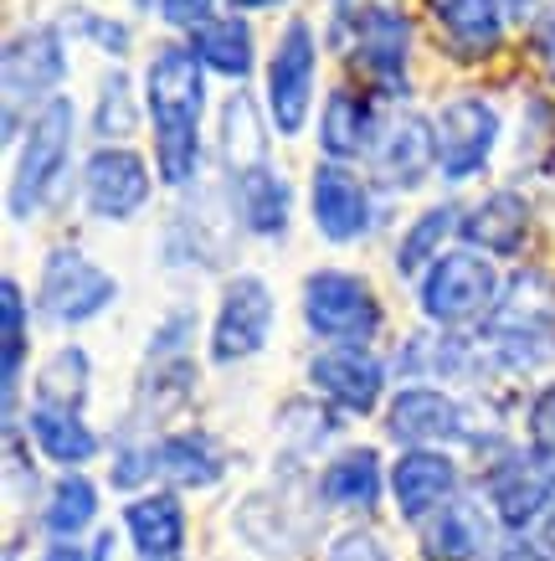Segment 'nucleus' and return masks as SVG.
<instances>
[{"mask_svg": "<svg viewBox=\"0 0 555 561\" xmlns=\"http://www.w3.org/2000/svg\"><path fill=\"white\" fill-rule=\"evenodd\" d=\"M144 103L154 124V171L165 186H190L201 165L206 83L190 47H160L144 68Z\"/></svg>", "mask_w": 555, "mask_h": 561, "instance_id": "f257e3e1", "label": "nucleus"}, {"mask_svg": "<svg viewBox=\"0 0 555 561\" xmlns=\"http://www.w3.org/2000/svg\"><path fill=\"white\" fill-rule=\"evenodd\" d=\"M68 154H72V103L51 99L26 124V145H21L16 171H11V191H5L11 217L26 221L42 211V202L57 191L62 171H68Z\"/></svg>", "mask_w": 555, "mask_h": 561, "instance_id": "f03ea898", "label": "nucleus"}, {"mask_svg": "<svg viewBox=\"0 0 555 561\" xmlns=\"http://www.w3.org/2000/svg\"><path fill=\"white\" fill-rule=\"evenodd\" d=\"M0 78H5V139H16L21 129V103H42L62 99L57 88L68 78V47H62V32L57 26H32V32H16L5 42V57H0Z\"/></svg>", "mask_w": 555, "mask_h": 561, "instance_id": "7ed1b4c3", "label": "nucleus"}, {"mask_svg": "<svg viewBox=\"0 0 555 561\" xmlns=\"http://www.w3.org/2000/svg\"><path fill=\"white\" fill-rule=\"evenodd\" d=\"M555 335V294L540 273H520L488 314V351L505 366H535Z\"/></svg>", "mask_w": 555, "mask_h": 561, "instance_id": "20e7f679", "label": "nucleus"}, {"mask_svg": "<svg viewBox=\"0 0 555 561\" xmlns=\"http://www.w3.org/2000/svg\"><path fill=\"white\" fill-rule=\"evenodd\" d=\"M303 320L320 341L366 345L381 330V299L370 294L366 278L339 268H320L303 278Z\"/></svg>", "mask_w": 555, "mask_h": 561, "instance_id": "39448f33", "label": "nucleus"}, {"mask_svg": "<svg viewBox=\"0 0 555 561\" xmlns=\"http://www.w3.org/2000/svg\"><path fill=\"white\" fill-rule=\"evenodd\" d=\"M494 305H499V273L484 253H442L421 273V314L432 324L458 330L494 314Z\"/></svg>", "mask_w": 555, "mask_h": 561, "instance_id": "423d86ee", "label": "nucleus"}, {"mask_svg": "<svg viewBox=\"0 0 555 561\" xmlns=\"http://www.w3.org/2000/svg\"><path fill=\"white\" fill-rule=\"evenodd\" d=\"M335 42L350 51L360 78L381 88V93H406V62H412V21L402 5H381L366 16L335 26Z\"/></svg>", "mask_w": 555, "mask_h": 561, "instance_id": "0eeeda50", "label": "nucleus"}, {"mask_svg": "<svg viewBox=\"0 0 555 561\" xmlns=\"http://www.w3.org/2000/svg\"><path fill=\"white\" fill-rule=\"evenodd\" d=\"M484 494L509 530H524L530 520H540L555 505V448L551 443H530V448L505 454L488 469Z\"/></svg>", "mask_w": 555, "mask_h": 561, "instance_id": "6e6552de", "label": "nucleus"}, {"mask_svg": "<svg viewBox=\"0 0 555 561\" xmlns=\"http://www.w3.org/2000/svg\"><path fill=\"white\" fill-rule=\"evenodd\" d=\"M314 72H320V51H314V26L309 21H288L268 62V114L278 135H299L314 103Z\"/></svg>", "mask_w": 555, "mask_h": 561, "instance_id": "1a4fd4ad", "label": "nucleus"}, {"mask_svg": "<svg viewBox=\"0 0 555 561\" xmlns=\"http://www.w3.org/2000/svg\"><path fill=\"white\" fill-rule=\"evenodd\" d=\"M36 294H42V309H47L57 324H88L114 305L118 284H114V273H103L88 253L57 248V253H47V263H42V289Z\"/></svg>", "mask_w": 555, "mask_h": 561, "instance_id": "9d476101", "label": "nucleus"}, {"mask_svg": "<svg viewBox=\"0 0 555 561\" xmlns=\"http://www.w3.org/2000/svg\"><path fill=\"white\" fill-rule=\"evenodd\" d=\"M273 289L257 273H236L232 284L221 289V309L211 324V360L232 366V360L257 356L273 335Z\"/></svg>", "mask_w": 555, "mask_h": 561, "instance_id": "9b49d317", "label": "nucleus"}, {"mask_svg": "<svg viewBox=\"0 0 555 561\" xmlns=\"http://www.w3.org/2000/svg\"><path fill=\"white\" fill-rule=\"evenodd\" d=\"M150 165H144V154L124 150V145H103V150L88 154L83 165V202L93 217L103 221H129L144 211L150 202Z\"/></svg>", "mask_w": 555, "mask_h": 561, "instance_id": "f8f14e48", "label": "nucleus"}, {"mask_svg": "<svg viewBox=\"0 0 555 561\" xmlns=\"http://www.w3.org/2000/svg\"><path fill=\"white\" fill-rule=\"evenodd\" d=\"M438 171L448 181H469L484 171L488 150L499 145V114L488 99H453L438 108Z\"/></svg>", "mask_w": 555, "mask_h": 561, "instance_id": "ddd939ff", "label": "nucleus"}, {"mask_svg": "<svg viewBox=\"0 0 555 561\" xmlns=\"http://www.w3.org/2000/svg\"><path fill=\"white\" fill-rule=\"evenodd\" d=\"M370 165H375V181L386 191H417L438 165V129H432V119H421V114L386 119L375 145H370Z\"/></svg>", "mask_w": 555, "mask_h": 561, "instance_id": "4468645a", "label": "nucleus"}, {"mask_svg": "<svg viewBox=\"0 0 555 561\" xmlns=\"http://www.w3.org/2000/svg\"><path fill=\"white\" fill-rule=\"evenodd\" d=\"M309 206H314V227H320L329 242H360L370 232V191L366 181L335 160L314 165V181H309Z\"/></svg>", "mask_w": 555, "mask_h": 561, "instance_id": "2eb2a0df", "label": "nucleus"}, {"mask_svg": "<svg viewBox=\"0 0 555 561\" xmlns=\"http://www.w3.org/2000/svg\"><path fill=\"white\" fill-rule=\"evenodd\" d=\"M309 381L314 391H324L335 408L345 412H370L381 402V387H386V366L370 356L366 345H335V351H320L309 360Z\"/></svg>", "mask_w": 555, "mask_h": 561, "instance_id": "dca6fc26", "label": "nucleus"}, {"mask_svg": "<svg viewBox=\"0 0 555 561\" xmlns=\"http://www.w3.org/2000/svg\"><path fill=\"white\" fill-rule=\"evenodd\" d=\"M386 433L406 448H432V443L463 438V408L438 387H406L386 408Z\"/></svg>", "mask_w": 555, "mask_h": 561, "instance_id": "f3484780", "label": "nucleus"}, {"mask_svg": "<svg viewBox=\"0 0 555 561\" xmlns=\"http://www.w3.org/2000/svg\"><path fill=\"white\" fill-rule=\"evenodd\" d=\"M391 494H396V511L406 520L438 515L458 494V463L438 448H406L396 469H391Z\"/></svg>", "mask_w": 555, "mask_h": 561, "instance_id": "a211bd4d", "label": "nucleus"}, {"mask_svg": "<svg viewBox=\"0 0 555 561\" xmlns=\"http://www.w3.org/2000/svg\"><path fill=\"white\" fill-rule=\"evenodd\" d=\"M458 232L478 248V253H499V257H514L530 238V202L520 191H488L478 206L463 211Z\"/></svg>", "mask_w": 555, "mask_h": 561, "instance_id": "6ab92c4d", "label": "nucleus"}, {"mask_svg": "<svg viewBox=\"0 0 555 561\" xmlns=\"http://www.w3.org/2000/svg\"><path fill=\"white\" fill-rule=\"evenodd\" d=\"M421 551L432 561H484L494 551V520L478 500H448L421 536Z\"/></svg>", "mask_w": 555, "mask_h": 561, "instance_id": "aec40b11", "label": "nucleus"}, {"mask_svg": "<svg viewBox=\"0 0 555 561\" xmlns=\"http://www.w3.org/2000/svg\"><path fill=\"white\" fill-rule=\"evenodd\" d=\"M381 135V119H375V103L360 93V88H335L324 99V114H320V145L329 160H355V154H370Z\"/></svg>", "mask_w": 555, "mask_h": 561, "instance_id": "412c9836", "label": "nucleus"}, {"mask_svg": "<svg viewBox=\"0 0 555 561\" xmlns=\"http://www.w3.org/2000/svg\"><path fill=\"white\" fill-rule=\"evenodd\" d=\"M232 206H236V221H242L247 232H257V238H284L288 211H293V191H288L278 165H257V171L232 181Z\"/></svg>", "mask_w": 555, "mask_h": 561, "instance_id": "4be33fe9", "label": "nucleus"}, {"mask_svg": "<svg viewBox=\"0 0 555 561\" xmlns=\"http://www.w3.org/2000/svg\"><path fill=\"white\" fill-rule=\"evenodd\" d=\"M442 36L453 42V51L463 57H488L505 42V5L499 0H432Z\"/></svg>", "mask_w": 555, "mask_h": 561, "instance_id": "5701e85b", "label": "nucleus"}, {"mask_svg": "<svg viewBox=\"0 0 555 561\" xmlns=\"http://www.w3.org/2000/svg\"><path fill=\"white\" fill-rule=\"evenodd\" d=\"M124 526H129V536H135V546H139V557L144 561L181 557L185 511H181V500H175V494H139V500H129Z\"/></svg>", "mask_w": 555, "mask_h": 561, "instance_id": "b1692460", "label": "nucleus"}, {"mask_svg": "<svg viewBox=\"0 0 555 561\" xmlns=\"http://www.w3.org/2000/svg\"><path fill=\"white\" fill-rule=\"evenodd\" d=\"M221 160H227V181L268 165V129L247 93H232L221 103Z\"/></svg>", "mask_w": 555, "mask_h": 561, "instance_id": "393cba45", "label": "nucleus"}, {"mask_svg": "<svg viewBox=\"0 0 555 561\" xmlns=\"http://www.w3.org/2000/svg\"><path fill=\"white\" fill-rule=\"evenodd\" d=\"M221 448L206 433H170L154 443V474H165L181 490H206L221 479Z\"/></svg>", "mask_w": 555, "mask_h": 561, "instance_id": "a878e982", "label": "nucleus"}, {"mask_svg": "<svg viewBox=\"0 0 555 561\" xmlns=\"http://www.w3.org/2000/svg\"><path fill=\"white\" fill-rule=\"evenodd\" d=\"M320 500L335 511H370L381 500V459L375 448H350L329 459V469L320 474Z\"/></svg>", "mask_w": 555, "mask_h": 561, "instance_id": "bb28decb", "label": "nucleus"}, {"mask_svg": "<svg viewBox=\"0 0 555 561\" xmlns=\"http://www.w3.org/2000/svg\"><path fill=\"white\" fill-rule=\"evenodd\" d=\"M196 62L221 78H247L253 72V26L242 16H211L201 32H190Z\"/></svg>", "mask_w": 555, "mask_h": 561, "instance_id": "cd10ccee", "label": "nucleus"}, {"mask_svg": "<svg viewBox=\"0 0 555 561\" xmlns=\"http://www.w3.org/2000/svg\"><path fill=\"white\" fill-rule=\"evenodd\" d=\"M88 387H93V366H88L83 345H62L57 356L36 371V408L51 412H83Z\"/></svg>", "mask_w": 555, "mask_h": 561, "instance_id": "c85d7f7f", "label": "nucleus"}, {"mask_svg": "<svg viewBox=\"0 0 555 561\" xmlns=\"http://www.w3.org/2000/svg\"><path fill=\"white\" fill-rule=\"evenodd\" d=\"M32 438L51 463L78 469L99 454V433L78 417V412H51V408H32Z\"/></svg>", "mask_w": 555, "mask_h": 561, "instance_id": "c756f323", "label": "nucleus"}, {"mask_svg": "<svg viewBox=\"0 0 555 561\" xmlns=\"http://www.w3.org/2000/svg\"><path fill=\"white\" fill-rule=\"evenodd\" d=\"M93 515H99V490H93V479L62 474L51 484L47 505H42V526H47L57 541H72L78 530L93 526Z\"/></svg>", "mask_w": 555, "mask_h": 561, "instance_id": "7c9ffc66", "label": "nucleus"}, {"mask_svg": "<svg viewBox=\"0 0 555 561\" xmlns=\"http://www.w3.org/2000/svg\"><path fill=\"white\" fill-rule=\"evenodd\" d=\"M0 335H5V356H0L5 417H16V387H21V366H26V294H21L16 278L0 284Z\"/></svg>", "mask_w": 555, "mask_h": 561, "instance_id": "2f4dec72", "label": "nucleus"}, {"mask_svg": "<svg viewBox=\"0 0 555 561\" xmlns=\"http://www.w3.org/2000/svg\"><path fill=\"white\" fill-rule=\"evenodd\" d=\"M458 206H427V211H421L417 221H412V227H406V238L396 242V273H406V278H412V273H427L432 268V263H438V248H442V238H448V232H453L458 227Z\"/></svg>", "mask_w": 555, "mask_h": 561, "instance_id": "473e14b6", "label": "nucleus"}, {"mask_svg": "<svg viewBox=\"0 0 555 561\" xmlns=\"http://www.w3.org/2000/svg\"><path fill=\"white\" fill-rule=\"evenodd\" d=\"M139 124V108H135V88H129V78L124 72H108L99 88V108H93V135L108 145V139H124L135 135Z\"/></svg>", "mask_w": 555, "mask_h": 561, "instance_id": "72a5a7b5", "label": "nucleus"}, {"mask_svg": "<svg viewBox=\"0 0 555 561\" xmlns=\"http://www.w3.org/2000/svg\"><path fill=\"white\" fill-rule=\"evenodd\" d=\"M329 561H391V557L370 530H345V536L329 546Z\"/></svg>", "mask_w": 555, "mask_h": 561, "instance_id": "f704fd0d", "label": "nucleus"}, {"mask_svg": "<svg viewBox=\"0 0 555 561\" xmlns=\"http://www.w3.org/2000/svg\"><path fill=\"white\" fill-rule=\"evenodd\" d=\"M72 21H78V32H88L103 51H114V57H124V51H129V32H124L118 21H103V16H93V11H78Z\"/></svg>", "mask_w": 555, "mask_h": 561, "instance_id": "c9c22d12", "label": "nucleus"}, {"mask_svg": "<svg viewBox=\"0 0 555 561\" xmlns=\"http://www.w3.org/2000/svg\"><path fill=\"white\" fill-rule=\"evenodd\" d=\"M154 474V448L144 443V448H124L114 463V484L118 490H135L139 479H150Z\"/></svg>", "mask_w": 555, "mask_h": 561, "instance_id": "e433bc0d", "label": "nucleus"}, {"mask_svg": "<svg viewBox=\"0 0 555 561\" xmlns=\"http://www.w3.org/2000/svg\"><path fill=\"white\" fill-rule=\"evenodd\" d=\"M211 5H217V0H160L165 21L181 26V32H201L206 21H211Z\"/></svg>", "mask_w": 555, "mask_h": 561, "instance_id": "4c0bfd02", "label": "nucleus"}, {"mask_svg": "<svg viewBox=\"0 0 555 561\" xmlns=\"http://www.w3.org/2000/svg\"><path fill=\"white\" fill-rule=\"evenodd\" d=\"M530 433H535V443H551L555 448V387H545L535 397V408H530Z\"/></svg>", "mask_w": 555, "mask_h": 561, "instance_id": "58836bf2", "label": "nucleus"}, {"mask_svg": "<svg viewBox=\"0 0 555 561\" xmlns=\"http://www.w3.org/2000/svg\"><path fill=\"white\" fill-rule=\"evenodd\" d=\"M535 51H540V62H545V72L555 78V0L535 16Z\"/></svg>", "mask_w": 555, "mask_h": 561, "instance_id": "ea45409f", "label": "nucleus"}, {"mask_svg": "<svg viewBox=\"0 0 555 561\" xmlns=\"http://www.w3.org/2000/svg\"><path fill=\"white\" fill-rule=\"evenodd\" d=\"M381 5H402V0H335V11H329V32L345 26V21L366 16V11H381Z\"/></svg>", "mask_w": 555, "mask_h": 561, "instance_id": "a19ab883", "label": "nucleus"}, {"mask_svg": "<svg viewBox=\"0 0 555 561\" xmlns=\"http://www.w3.org/2000/svg\"><path fill=\"white\" fill-rule=\"evenodd\" d=\"M42 561H93V557H88V551H83L78 541H51V546H47V557H42Z\"/></svg>", "mask_w": 555, "mask_h": 561, "instance_id": "79ce46f5", "label": "nucleus"}, {"mask_svg": "<svg viewBox=\"0 0 555 561\" xmlns=\"http://www.w3.org/2000/svg\"><path fill=\"white\" fill-rule=\"evenodd\" d=\"M509 561H555V557L545 551V546H520V551H514Z\"/></svg>", "mask_w": 555, "mask_h": 561, "instance_id": "37998d69", "label": "nucleus"}, {"mask_svg": "<svg viewBox=\"0 0 555 561\" xmlns=\"http://www.w3.org/2000/svg\"><path fill=\"white\" fill-rule=\"evenodd\" d=\"M232 11H273V5H284V0H227Z\"/></svg>", "mask_w": 555, "mask_h": 561, "instance_id": "c03bdc74", "label": "nucleus"}, {"mask_svg": "<svg viewBox=\"0 0 555 561\" xmlns=\"http://www.w3.org/2000/svg\"><path fill=\"white\" fill-rule=\"evenodd\" d=\"M114 557V530H103L99 541H93V561H108Z\"/></svg>", "mask_w": 555, "mask_h": 561, "instance_id": "a18cd8bd", "label": "nucleus"}, {"mask_svg": "<svg viewBox=\"0 0 555 561\" xmlns=\"http://www.w3.org/2000/svg\"><path fill=\"white\" fill-rule=\"evenodd\" d=\"M540 541H545V551H551V557H555V505H551V511H545V530H540Z\"/></svg>", "mask_w": 555, "mask_h": 561, "instance_id": "49530a36", "label": "nucleus"}, {"mask_svg": "<svg viewBox=\"0 0 555 561\" xmlns=\"http://www.w3.org/2000/svg\"><path fill=\"white\" fill-rule=\"evenodd\" d=\"M499 5H505V16H524L530 11V0H499Z\"/></svg>", "mask_w": 555, "mask_h": 561, "instance_id": "de8ad7c7", "label": "nucleus"}, {"mask_svg": "<svg viewBox=\"0 0 555 561\" xmlns=\"http://www.w3.org/2000/svg\"><path fill=\"white\" fill-rule=\"evenodd\" d=\"M139 11H150V0H139Z\"/></svg>", "mask_w": 555, "mask_h": 561, "instance_id": "09e8293b", "label": "nucleus"}, {"mask_svg": "<svg viewBox=\"0 0 555 561\" xmlns=\"http://www.w3.org/2000/svg\"><path fill=\"white\" fill-rule=\"evenodd\" d=\"M5 561H16V551H5Z\"/></svg>", "mask_w": 555, "mask_h": 561, "instance_id": "8fccbe9b", "label": "nucleus"}, {"mask_svg": "<svg viewBox=\"0 0 555 561\" xmlns=\"http://www.w3.org/2000/svg\"><path fill=\"white\" fill-rule=\"evenodd\" d=\"M165 561H181V557H165Z\"/></svg>", "mask_w": 555, "mask_h": 561, "instance_id": "3c124183", "label": "nucleus"}]
</instances>
